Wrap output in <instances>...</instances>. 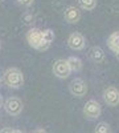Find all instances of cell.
Returning <instances> with one entry per match:
<instances>
[{
    "mask_svg": "<svg viewBox=\"0 0 119 133\" xmlns=\"http://www.w3.org/2000/svg\"><path fill=\"white\" fill-rule=\"evenodd\" d=\"M27 41L32 48H35L37 51H46L50 47V44L44 41L42 35H41V29H38V28H32V29L28 31Z\"/></svg>",
    "mask_w": 119,
    "mask_h": 133,
    "instance_id": "1",
    "label": "cell"
},
{
    "mask_svg": "<svg viewBox=\"0 0 119 133\" xmlns=\"http://www.w3.org/2000/svg\"><path fill=\"white\" fill-rule=\"evenodd\" d=\"M3 80L9 88L17 89V88L23 87V84H24V75L17 68H9L4 72Z\"/></svg>",
    "mask_w": 119,
    "mask_h": 133,
    "instance_id": "2",
    "label": "cell"
},
{
    "mask_svg": "<svg viewBox=\"0 0 119 133\" xmlns=\"http://www.w3.org/2000/svg\"><path fill=\"white\" fill-rule=\"evenodd\" d=\"M4 108H5V112L11 116H17L21 113L24 105H23V101L17 97H9L7 101L4 103Z\"/></svg>",
    "mask_w": 119,
    "mask_h": 133,
    "instance_id": "3",
    "label": "cell"
},
{
    "mask_svg": "<svg viewBox=\"0 0 119 133\" xmlns=\"http://www.w3.org/2000/svg\"><path fill=\"white\" fill-rule=\"evenodd\" d=\"M83 115L90 120H94L97 117H99V115H101L99 103L95 101V100H89V101L83 105Z\"/></svg>",
    "mask_w": 119,
    "mask_h": 133,
    "instance_id": "4",
    "label": "cell"
},
{
    "mask_svg": "<svg viewBox=\"0 0 119 133\" xmlns=\"http://www.w3.org/2000/svg\"><path fill=\"white\" fill-rule=\"evenodd\" d=\"M103 100L107 105L116 107L119 104V91L115 87H107L103 91Z\"/></svg>",
    "mask_w": 119,
    "mask_h": 133,
    "instance_id": "5",
    "label": "cell"
},
{
    "mask_svg": "<svg viewBox=\"0 0 119 133\" xmlns=\"http://www.w3.org/2000/svg\"><path fill=\"white\" fill-rule=\"evenodd\" d=\"M69 89L70 93L75 97H82L88 92V85L82 79H74L70 84H69Z\"/></svg>",
    "mask_w": 119,
    "mask_h": 133,
    "instance_id": "6",
    "label": "cell"
},
{
    "mask_svg": "<svg viewBox=\"0 0 119 133\" xmlns=\"http://www.w3.org/2000/svg\"><path fill=\"white\" fill-rule=\"evenodd\" d=\"M53 73H54V76L58 77V79H66V77H69L70 69L68 66L66 60L60 59V60L54 61V64H53Z\"/></svg>",
    "mask_w": 119,
    "mask_h": 133,
    "instance_id": "7",
    "label": "cell"
},
{
    "mask_svg": "<svg viewBox=\"0 0 119 133\" xmlns=\"http://www.w3.org/2000/svg\"><path fill=\"white\" fill-rule=\"evenodd\" d=\"M68 45L74 51H81L86 45V39L80 32H73L68 39Z\"/></svg>",
    "mask_w": 119,
    "mask_h": 133,
    "instance_id": "8",
    "label": "cell"
},
{
    "mask_svg": "<svg viewBox=\"0 0 119 133\" xmlns=\"http://www.w3.org/2000/svg\"><path fill=\"white\" fill-rule=\"evenodd\" d=\"M64 19L66 23L69 24H75L78 23L80 19H81V11L74 7V5H70L68 8H65V12H64Z\"/></svg>",
    "mask_w": 119,
    "mask_h": 133,
    "instance_id": "9",
    "label": "cell"
},
{
    "mask_svg": "<svg viewBox=\"0 0 119 133\" xmlns=\"http://www.w3.org/2000/svg\"><path fill=\"white\" fill-rule=\"evenodd\" d=\"M89 57L94 63H102L105 60V52L101 47H91L89 51Z\"/></svg>",
    "mask_w": 119,
    "mask_h": 133,
    "instance_id": "10",
    "label": "cell"
},
{
    "mask_svg": "<svg viewBox=\"0 0 119 133\" xmlns=\"http://www.w3.org/2000/svg\"><path fill=\"white\" fill-rule=\"evenodd\" d=\"M107 45H109V48L114 53H118L119 52V31L113 32L111 35L107 37Z\"/></svg>",
    "mask_w": 119,
    "mask_h": 133,
    "instance_id": "11",
    "label": "cell"
},
{
    "mask_svg": "<svg viewBox=\"0 0 119 133\" xmlns=\"http://www.w3.org/2000/svg\"><path fill=\"white\" fill-rule=\"evenodd\" d=\"M66 63H68V66H69L70 72H78V71L82 69V61H81V59L75 57V56L68 57Z\"/></svg>",
    "mask_w": 119,
    "mask_h": 133,
    "instance_id": "12",
    "label": "cell"
},
{
    "mask_svg": "<svg viewBox=\"0 0 119 133\" xmlns=\"http://www.w3.org/2000/svg\"><path fill=\"white\" fill-rule=\"evenodd\" d=\"M78 4L82 9L93 11L97 7V0H78Z\"/></svg>",
    "mask_w": 119,
    "mask_h": 133,
    "instance_id": "13",
    "label": "cell"
},
{
    "mask_svg": "<svg viewBox=\"0 0 119 133\" xmlns=\"http://www.w3.org/2000/svg\"><path fill=\"white\" fill-rule=\"evenodd\" d=\"M41 35H42L44 41H46L48 44H50L53 40H54V32H53L52 29H44V31H41Z\"/></svg>",
    "mask_w": 119,
    "mask_h": 133,
    "instance_id": "14",
    "label": "cell"
},
{
    "mask_svg": "<svg viewBox=\"0 0 119 133\" xmlns=\"http://www.w3.org/2000/svg\"><path fill=\"white\" fill-rule=\"evenodd\" d=\"M110 125L107 123H99L95 128V133H110Z\"/></svg>",
    "mask_w": 119,
    "mask_h": 133,
    "instance_id": "15",
    "label": "cell"
},
{
    "mask_svg": "<svg viewBox=\"0 0 119 133\" xmlns=\"http://www.w3.org/2000/svg\"><path fill=\"white\" fill-rule=\"evenodd\" d=\"M17 2H19L21 5H25V7H28V5H30V4H33L35 0H17Z\"/></svg>",
    "mask_w": 119,
    "mask_h": 133,
    "instance_id": "16",
    "label": "cell"
},
{
    "mask_svg": "<svg viewBox=\"0 0 119 133\" xmlns=\"http://www.w3.org/2000/svg\"><path fill=\"white\" fill-rule=\"evenodd\" d=\"M33 133H48L45 129H42V128H38V129H35Z\"/></svg>",
    "mask_w": 119,
    "mask_h": 133,
    "instance_id": "17",
    "label": "cell"
},
{
    "mask_svg": "<svg viewBox=\"0 0 119 133\" xmlns=\"http://www.w3.org/2000/svg\"><path fill=\"white\" fill-rule=\"evenodd\" d=\"M0 133H12V129H9V128H4L0 130Z\"/></svg>",
    "mask_w": 119,
    "mask_h": 133,
    "instance_id": "18",
    "label": "cell"
},
{
    "mask_svg": "<svg viewBox=\"0 0 119 133\" xmlns=\"http://www.w3.org/2000/svg\"><path fill=\"white\" fill-rule=\"evenodd\" d=\"M3 105H4V101H3V96L0 95V108H2Z\"/></svg>",
    "mask_w": 119,
    "mask_h": 133,
    "instance_id": "19",
    "label": "cell"
},
{
    "mask_svg": "<svg viewBox=\"0 0 119 133\" xmlns=\"http://www.w3.org/2000/svg\"><path fill=\"white\" fill-rule=\"evenodd\" d=\"M12 133H24V132H21V130H19V129H15V130H12Z\"/></svg>",
    "mask_w": 119,
    "mask_h": 133,
    "instance_id": "20",
    "label": "cell"
},
{
    "mask_svg": "<svg viewBox=\"0 0 119 133\" xmlns=\"http://www.w3.org/2000/svg\"><path fill=\"white\" fill-rule=\"evenodd\" d=\"M115 55H116V59L119 60V52H118V53H115Z\"/></svg>",
    "mask_w": 119,
    "mask_h": 133,
    "instance_id": "21",
    "label": "cell"
},
{
    "mask_svg": "<svg viewBox=\"0 0 119 133\" xmlns=\"http://www.w3.org/2000/svg\"><path fill=\"white\" fill-rule=\"evenodd\" d=\"M0 83H2V75H0Z\"/></svg>",
    "mask_w": 119,
    "mask_h": 133,
    "instance_id": "22",
    "label": "cell"
}]
</instances>
